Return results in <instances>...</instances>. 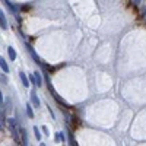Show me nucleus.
<instances>
[{
  "mask_svg": "<svg viewBox=\"0 0 146 146\" xmlns=\"http://www.w3.org/2000/svg\"><path fill=\"white\" fill-rule=\"evenodd\" d=\"M7 121H9L10 131H12V135H13L16 143H21V139H19V136H18V130H16V121H15V118H7Z\"/></svg>",
  "mask_w": 146,
  "mask_h": 146,
  "instance_id": "f257e3e1",
  "label": "nucleus"
},
{
  "mask_svg": "<svg viewBox=\"0 0 146 146\" xmlns=\"http://www.w3.org/2000/svg\"><path fill=\"white\" fill-rule=\"evenodd\" d=\"M25 45H27V50L29 51V54H31V57L34 58V62H35L36 64H41V60H40V57H38V54H36V53H35V50H34V48H32V47H31L29 44H25Z\"/></svg>",
  "mask_w": 146,
  "mask_h": 146,
  "instance_id": "f03ea898",
  "label": "nucleus"
},
{
  "mask_svg": "<svg viewBox=\"0 0 146 146\" xmlns=\"http://www.w3.org/2000/svg\"><path fill=\"white\" fill-rule=\"evenodd\" d=\"M19 78H21V80H22V83H23V86L28 88V86H29V80H31V79H28V78H27V75H25L23 72H19Z\"/></svg>",
  "mask_w": 146,
  "mask_h": 146,
  "instance_id": "7ed1b4c3",
  "label": "nucleus"
},
{
  "mask_svg": "<svg viewBox=\"0 0 146 146\" xmlns=\"http://www.w3.org/2000/svg\"><path fill=\"white\" fill-rule=\"evenodd\" d=\"M31 101H32V105H34V107H36V108L40 107V100H38V96H36L35 91L31 92Z\"/></svg>",
  "mask_w": 146,
  "mask_h": 146,
  "instance_id": "20e7f679",
  "label": "nucleus"
},
{
  "mask_svg": "<svg viewBox=\"0 0 146 146\" xmlns=\"http://www.w3.org/2000/svg\"><path fill=\"white\" fill-rule=\"evenodd\" d=\"M0 27H2V29H6L7 28V21H6V16L3 13V10L0 12Z\"/></svg>",
  "mask_w": 146,
  "mask_h": 146,
  "instance_id": "39448f33",
  "label": "nucleus"
},
{
  "mask_svg": "<svg viewBox=\"0 0 146 146\" xmlns=\"http://www.w3.org/2000/svg\"><path fill=\"white\" fill-rule=\"evenodd\" d=\"M7 53H9V58L12 60V62H15V58H16V51H15V48H13V47H9V48H7Z\"/></svg>",
  "mask_w": 146,
  "mask_h": 146,
  "instance_id": "423d86ee",
  "label": "nucleus"
},
{
  "mask_svg": "<svg viewBox=\"0 0 146 146\" xmlns=\"http://www.w3.org/2000/svg\"><path fill=\"white\" fill-rule=\"evenodd\" d=\"M21 135H22V145H28V136L25 133V129H19Z\"/></svg>",
  "mask_w": 146,
  "mask_h": 146,
  "instance_id": "0eeeda50",
  "label": "nucleus"
},
{
  "mask_svg": "<svg viewBox=\"0 0 146 146\" xmlns=\"http://www.w3.org/2000/svg\"><path fill=\"white\" fill-rule=\"evenodd\" d=\"M0 66H2V70L5 72V73H7L9 72V66H7V63H6V60L2 57L0 58Z\"/></svg>",
  "mask_w": 146,
  "mask_h": 146,
  "instance_id": "6e6552de",
  "label": "nucleus"
},
{
  "mask_svg": "<svg viewBox=\"0 0 146 146\" xmlns=\"http://www.w3.org/2000/svg\"><path fill=\"white\" fill-rule=\"evenodd\" d=\"M25 111H27V115H28L29 118H34V111H32V107H31L29 104H27V107H25Z\"/></svg>",
  "mask_w": 146,
  "mask_h": 146,
  "instance_id": "1a4fd4ad",
  "label": "nucleus"
},
{
  "mask_svg": "<svg viewBox=\"0 0 146 146\" xmlns=\"http://www.w3.org/2000/svg\"><path fill=\"white\" fill-rule=\"evenodd\" d=\"M34 76H35V79H36V86H41L42 85V79H41V75L38 72H34Z\"/></svg>",
  "mask_w": 146,
  "mask_h": 146,
  "instance_id": "9d476101",
  "label": "nucleus"
},
{
  "mask_svg": "<svg viewBox=\"0 0 146 146\" xmlns=\"http://www.w3.org/2000/svg\"><path fill=\"white\" fill-rule=\"evenodd\" d=\"M34 131H35V137L38 139V140H41V133H40V129H38V127H34Z\"/></svg>",
  "mask_w": 146,
  "mask_h": 146,
  "instance_id": "9b49d317",
  "label": "nucleus"
},
{
  "mask_svg": "<svg viewBox=\"0 0 146 146\" xmlns=\"http://www.w3.org/2000/svg\"><path fill=\"white\" fill-rule=\"evenodd\" d=\"M56 139H57V140L64 142V136H63V133H57V135H56Z\"/></svg>",
  "mask_w": 146,
  "mask_h": 146,
  "instance_id": "f8f14e48",
  "label": "nucleus"
},
{
  "mask_svg": "<svg viewBox=\"0 0 146 146\" xmlns=\"http://www.w3.org/2000/svg\"><path fill=\"white\" fill-rule=\"evenodd\" d=\"M131 2H133V5H139L140 0H131Z\"/></svg>",
  "mask_w": 146,
  "mask_h": 146,
  "instance_id": "ddd939ff",
  "label": "nucleus"
},
{
  "mask_svg": "<svg viewBox=\"0 0 146 146\" xmlns=\"http://www.w3.org/2000/svg\"><path fill=\"white\" fill-rule=\"evenodd\" d=\"M42 130H44V133H45V135H48V133H50V131H47V127H45V126L42 127Z\"/></svg>",
  "mask_w": 146,
  "mask_h": 146,
  "instance_id": "4468645a",
  "label": "nucleus"
}]
</instances>
